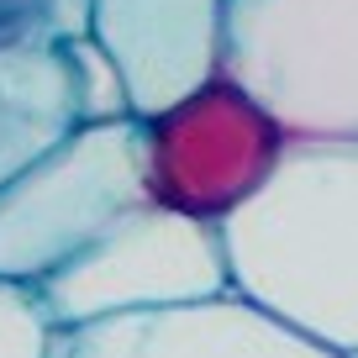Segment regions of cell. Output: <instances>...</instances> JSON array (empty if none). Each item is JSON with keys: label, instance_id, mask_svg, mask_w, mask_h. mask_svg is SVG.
Here are the masks:
<instances>
[{"label": "cell", "instance_id": "1", "mask_svg": "<svg viewBox=\"0 0 358 358\" xmlns=\"http://www.w3.org/2000/svg\"><path fill=\"white\" fill-rule=\"evenodd\" d=\"M232 295L358 358V143L290 137L268 185L222 222Z\"/></svg>", "mask_w": 358, "mask_h": 358}, {"label": "cell", "instance_id": "2", "mask_svg": "<svg viewBox=\"0 0 358 358\" xmlns=\"http://www.w3.org/2000/svg\"><path fill=\"white\" fill-rule=\"evenodd\" d=\"M148 201V122L95 116L69 127L0 179V280L43 290Z\"/></svg>", "mask_w": 358, "mask_h": 358}, {"label": "cell", "instance_id": "3", "mask_svg": "<svg viewBox=\"0 0 358 358\" xmlns=\"http://www.w3.org/2000/svg\"><path fill=\"white\" fill-rule=\"evenodd\" d=\"M290 137L358 143V0H227V64Z\"/></svg>", "mask_w": 358, "mask_h": 358}, {"label": "cell", "instance_id": "4", "mask_svg": "<svg viewBox=\"0 0 358 358\" xmlns=\"http://www.w3.org/2000/svg\"><path fill=\"white\" fill-rule=\"evenodd\" d=\"M216 295H232L222 227L148 201L143 211L116 222L90 253H79L64 274H53L37 301L53 316V327H90Z\"/></svg>", "mask_w": 358, "mask_h": 358}, {"label": "cell", "instance_id": "5", "mask_svg": "<svg viewBox=\"0 0 358 358\" xmlns=\"http://www.w3.org/2000/svg\"><path fill=\"white\" fill-rule=\"evenodd\" d=\"M290 132L232 79H211L148 122V190L158 206L222 227L280 169Z\"/></svg>", "mask_w": 358, "mask_h": 358}, {"label": "cell", "instance_id": "6", "mask_svg": "<svg viewBox=\"0 0 358 358\" xmlns=\"http://www.w3.org/2000/svg\"><path fill=\"white\" fill-rule=\"evenodd\" d=\"M79 32L116 74L127 116L153 122L222 79L227 0H79Z\"/></svg>", "mask_w": 358, "mask_h": 358}, {"label": "cell", "instance_id": "7", "mask_svg": "<svg viewBox=\"0 0 358 358\" xmlns=\"http://www.w3.org/2000/svg\"><path fill=\"white\" fill-rule=\"evenodd\" d=\"M53 358H343L248 306L243 295L137 311L90 327H58Z\"/></svg>", "mask_w": 358, "mask_h": 358}, {"label": "cell", "instance_id": "8", "mask_svg": "<svg viewBox=\"0 0 358 358\" xmlns=\"http://www.w3.org/2000/svg\"><path fill=\"white\" fill-rule=\"evenodd\" d=\"M53 332L37 290L0 280V358H53Z\"/></svg>", "mask_w": 358, "mask_h": 358}]
</instances>
